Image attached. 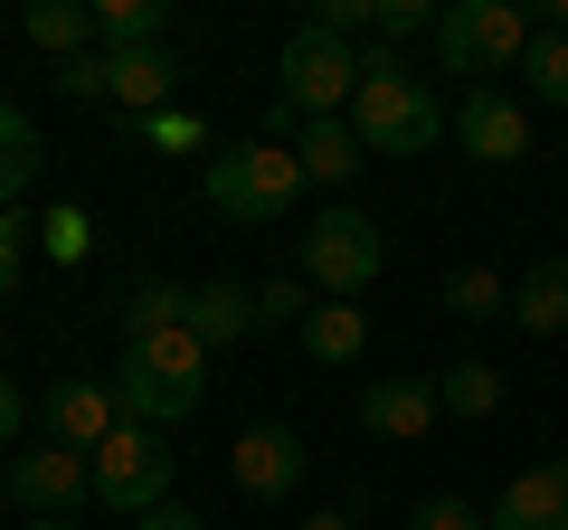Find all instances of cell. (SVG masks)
<instances>
[{"instance_id": "6da1fadb", "label": "cell", "mask_w": 568, "mask_h": 530, "mask_svg": "<svg viewBox=\"0 0 568 530\" xmlns=\"http://www.w3.org/2000/svg\"><path fill=\"white\" fill-rule=\"evenodd\" d=\"M351 133H361V152L417 162V152H436V133H446V104H436V85H426V77H407V67H398V48H361Z\"/></svg>"}, {"instance_id": "7a4b0ae2", "label": "cell", "mask_w": 568, "mask_h": 530, "mask_svg": "<svg viewBox=\"0 0 568 530\" xmlns=\"http://www.w3.org/2000/svg\"><path fill=\"white\" fill-rule=\"evenodd\" d=\"M304 162H294V152L284 143H237V152H209V171H200V200L219 208L227 227H284L294 218V200H304Z\"/></svg>"}, {"instance_id": "3957f363", "label": "cell", "mask_w": 568, "mask_h": 530, "mask_svg": "<svg viewBox=\"0 0 568 530\" xmlns=\"http://www.w3.org/2000/svg\"><path fill=\"white\" fill-rule=\"evenodd\" d=\"M530 39H540V20H530L521 0H446L436 10V58H446V77H503V67H521Z\"/></svg>"}, {"instance_id": "277c9868", "label": "cell", "mask_w": 568, "mask_h": 530, "mask_svg": "<svg viewBox=\"0 0 568 530\" xmlns=\"http://www.w3.org/2000/svg\"><path fill=\"white\" fill-rule=\"evenodd\" d=\"M379 218L369 208H323V218L304 227V246H294V275H304L323 304H351V294L379 285Z\"/></svg>"}, {"instance_id": "5b68a950", "label": "cell", "mask_w": 568, "mask_h": 530, "mask_svg": "<svg viewBox=\"0 0 568 530\" xmlns=\"http://www.w3.org/2000/svg\"><path fill=\"white\" fill-rule=\"evenodd\" d=\"M275 77H284V104H294L304 123L351 114V95H361V48H351V39H332L323 20H304L294 39H284Z\"/></svg>"}, {"instance_id": "8992f818", "label": "cell", "mask_w": 568, "mask_h": 530, "mask_svg": "<svg viewBox=\"0 0 568 530\" xmlns=\"http://www.w3.org/2000/svg\"><path fill=\"white\" fill-rule=\"evenodd\" d=\"M95 502L104 511H162L171 502V436H152V427H123V436H104L95 446Z\"/></svg>"}, {"instance_id": "52a82bcc", "label": "cell", "mask_w": 568, "mask_h": 530, "mask_svg": "<svg viewBox=\"0 0 568 530\" xmlns=\"http://www.w3.org/2000/svg\"><path fill=\"white\" fill-rule=\"evenodd\" d=\"M85 492H95V455H77V446H20L10 455V502L39 511V521H77Z\"/></svg>"}, {"instance_id": "ba28073f", "label": "cell", "mask_w": 568, "mask_h": 530, "mask_svg": "<svg viewBox=\"0 0 568 530\" xmlns=\"http://www.w3.org/2000/svg\"><path fill=\"white\" fill-rule=\"evenodd\" d=\"M227 483H237L246 502H284V492L304 483V436L284 427V417H256V427L227 446Z\"/></svg>"}, {"instance_id": "9c48e42d", "label": "cell", "mask_w": 568, "mask_h": 530, "mask_svg": "<svg viewBox=\"0 0 568 530\" xmlns=\"http://www.w3.org/2000/svg\"><path fill=\"white\" fill-rule=\"evenodd\" d=\"M455 133H465V152H474L484 171H511V162L530 152V104L503 95V85H474L465 114H455Z\"/></svg>"}, {"instance_id": "30bf717a", "label": "cell", "mask_w": 568, "mask_h": 530, "mask_svg": "<svg viewBox=\"0 0 568 530\" xmlns=\"http://www.w3.org/2000/svg\"><path fill=\"white\" fill-rule=\"evenodd\" d=\"M39 417H48V446H77V455H95L104 436H123V398H114V379H58Z\"/></svg>"}, {"instance_id": "8fae6325", "label": "cell", "mask_w": 568, "mask_h": 530, "mask_svg": "<svg viewBox=\"0 0 568 530\" xmlns=\"http://www.w3.org/2000/svg\"><path fill=\"white\" fill-rule=\"evenodd\" d=\"M484 521H493V530H568V455H549V465L511 473L503 502H493Z\"/></svg>"}, {"instance_id": "7c38bea8", "label": "cell", "mask_w": 568, "mask_h": 530, "mask_svg": "<svg viewBox=\"0 0 568 530\" xmlns=\"http://www.w3.org/2000/svg\"><path fill=\"white\" fill-rule=\"evenodd\" d=\"M436 379H369L361 388V427L379 436V446H417L426 427H436Z\"/></svg>"}, {"instance_id": "4fadbf2b", "label": "cell", "mask_w": 568, "mask_h": 530, "mask_svg": "<svg viewBox=\"0 0 568 530\" xmlns=\"http://www.w3.org/2000/svg\"><path fill=\"white\" fill-rule=\"evenodd\" d=\"M171 85H181V67H171V48H104V95L123 104V114H171Z\"/></svg>"}, {"instance_id": "5bb4252c", "label": "cell", "mask_w": 568, "mask_h": 530, "mask_svg": "<svg viewBox=\"0 0 568 530\" xmlns=\"http://www.w3.org/2000/svg\"><path fill=\"white\" fill-rule=\"evenodd\" d=\"M190 332H200V350H227V342H246L256 332V285H190V313H181Z\"/></svg>"}, {"instance_id": "9a60e30c", "label": "cell", "mask_w": 568, "mask_h": 530, "mask_svg": "<svg viewBox=\"0 0 568 530\" xmlns=\"http://www.w3.org/2000/svg\"><path fill=\"white\" fill-rule=\"evenodd\" d=\"M294 162H304V181H323V190H342V181H361V133H351V114H323V123H304L294 133Z\"/></svg>"}, {"instance_id": "2e32d148", "label": "cell", "mask_w": 568, "mask_h": 530, "mask_svg": "<svg viewBox=\"0 0 568 530\" xmlns=\"http://www.w3.org/2000/svg\"><path fill=\"white\" fill-rule=\"evenodd\" d=\"M511 323L530 332V342H549V332H568V256H540L511 285Z\"/></svg>"}, {"instance_id": "e0dca14e", "label": "cell", "mask_w": 568, "mask_h": 530, "mask_svg": "<svg viewBox=\"0 0 568 530\" xmlns=\"http://www.w3.org/2000/svg\"><path fill=\"white\" fill-rule=\"evenodd\" d=\"M294 342H304V350H313L323 369H351V360L369 350V313H361V304H313Z\"/></svg>"}, {"instance_id": "ac0fdd59", "label": "cell", "mask_w": 568, "mask_h": 530, "mask_svg": "<svg viewBox=\"0 0 568 530\" xmlns=\"http://www.w3.org/2000/svg\"><path fill=\"white\" fill-rule=\"evenodd\" d=\"M39 162H48V152H39V123H29L20 104H0V218L39 190Z\"/></svg>"}, {"instance_id": "d6986e66", "label": "cell", "mask_w": 568, "mask_h": 530, "mask_svg": "<svg viewBox=\"0 0 568 530\" xmlns=\"http://www.w3.org/2000/svg\"><path fill=\"white\" fill-rule=\"evenodd\" d=\"M20 29L48 48V58H85V48H104V39H95V0H39Z\"/></svg>"}, {"instance_id": "ffe728a7", "label": "cell", "mask_w": 568, "mask_h": 530, "mask_svg": "<svg viewBox=\"0 0 568 530\" xmlns=\"http://www.w3.org/2000/svg\"><path fill=\"white\" fill-rule=\"evenodd\" d=\"M104 48H171V0H95Z\"/></svg>"}, {"instance_id": "44dd1931", "label": "cell", "mask_w": 568, "mask_h": 530, "mask_svg": "<svg viewBox=\"0 0 568 530\" xmlns=\"http://www.w3.org/2000/svg\"><path fill=\"white\" fill-rule=\"evenodd\" d=\"M123 360L133 369H152V379H190V388H209V350H200V332H152V342H123Z\"/></svg>"}, {"instance_id": "7402d4cb", "label": "cell", "mask_w": 568, "mask_h": 530, "mask_svg": "<svg viewBox=\"0 0 568 530\" xmlns=\"http://www.w3.org/2000/svg\"><path fill=\"white\" fill-rule=\"evenodd\" d=\"M436 408L465 417V427H474V417H493V408H503V369H493V360H455V369H436Z\"/></svg>"}, {"instance_id": "603a6c76", "label": "cell", "mask_w": 568, "mask_h": 530, "mask_svg": "<svg viewBox=\"0 0 568 530\" xmlns=\"http://www.w3.org/2000/svg\"><path fill=\"white\" fill-rule=\"evenodd\" d=\"M190 285H133L123 294V342H152V332H181Z\"/></svg>"}, {"instance_id": "cb8c5ba5", "label": "cell", "mask_w": 568, "mask_h": 530, "mask_svg": "<svg viewBox=\"0 0 568 530\" xmlns=\"http://www.w3.org/2000/svg\"><path fill=\"white\" fill-rule=\"evenodd\" d=\"M446 313H465V323H493V313H511V285L493 275V265H455V275H446Z\"/></svg>"}, {"instance_id": "d4e9b609", "label": "cell", "mask_w": 568, "mask_h": 530, "mask_svg": "<svg viewBox=\"0 0 568 530\" xmlns=\"http://www.w3.org/2000/svg\"><path fill=\"white\" fill-rule=\"evenodd\" d=\"M521 85L540 104H568V29H540V39L521 48Z\"/></svg>"}, {"instance_id": "484cf974", "label": "cell", "mask_w": 568, "mask_h": 530, "mask_svg": "<svg viewBox=\"0 0 568 530\" xmlns=\"http://www.w3.org/2000/svg\"><path fill=\"white\" fill-rule=\"evenodd\" d=\"M313 304H323V294H313L304 275H275V285H256V332H304Z\"/></svg>"}, {"instance_id": "4316f807", "label": "cell", "mask_w": 568, "mask_h": 530, "mask_svg": "<svg viewBox=\"0 0 568 530\" xmlns=\"http://www.w3.org/2000/svg\"><path fill=\"white\" fill-rule=\"evenodd\" d=\"M407 530H493V521L465 502V492H426V502L407 511Z\"/></svg>"}, {"instance_id": "83f0119b", "label": "cell", "mask_w": 568, "mask_h": 530, "mask_svg": "<svg viewBox=\"0 0 568 530\" xmlns=\"http://www.w3.org/2000/svg\"><path fill=\"white\" fill-rule=\"evenodd\" d=\"M379 39H388V48L436 39V10H426V0H379Z\"/></svg>"}, {"instance_id": "f1b7e54d", "label": "cell", "mask_w": 568, "mask_h": 530, "mask_svg": "<svg viewBox=\"0 0 568 530\" xmlns=\"http://www.w3.org/2000/svg\"><path fill=\"white\" fill-rule=\"evenodd\" d=\"M313 20H323L332 39H351V48H361L369 29H379V0H323V10H313Z\"/></svg>"}, {"instance_id": "f546056e", "label": "cell", "mask_w": 568, "mask_h": 530, "mask_svg": "<svg viewBox=\"0 0 568 530\" xmlns=\"http://www.w3.org/2000/svg\"><path fill=\"white\" fill-rule=\"evenodd\" d=\"M48 85H58V95H104V48H85V58H58V77H48Z\"/></svg>"}, {"instance_id": "4dcf8cb0", "label": "cell", "mask_w": 568, "mask_h": 530, "mask_svg": "<svg viewBox=\"0 0 568 530\" xmlns=\"http://www.w3.org/2000/svg\"><path fill=\"white\" fill-rule=\"evenodd\" d=\"M39 237H48V256H58V265H77V256H85V218H77V208L39 218Z\"/></svg>"}, {"instance_id": "1f68e13d", "label": "cell", "mask_w": 568, "mask_h": 530, "mask_svg": "<svg viewBox=\"0 0 568 530\" xmlns=\"http://www.w3.org/2000/svg\"><path fill=\"white\" fill-rule=\"evenodd\" d=\"M142 133H152L162 152H190V143H200V114H181V104H171V114H142Z\"/></svg>"}, {"instance_id": "d6a6232c", "label": "cell", "mask_w": 568, "mask_h": 530, "mask_svg": "<svg viewBox=\"0 0 568 530\" xmlns=\"http://www.w3.org/2000/svg\"><path fill=\"white\" fill-rule=\"evenodd\" d=\"M20 427H29V398H20V379H10V369H0V455L20 446Z\"/></svg>"}, {"instance_id": "836d02e7", "label": "cell", "mask_w": 568, "mask_h": 530, "mask_svg": "<svg viewBox=\"0 0 568 530\" xmlns=\"http://www.w3.org/2000/svg\"><path fill=\"white\" fill-rule=\"evenodd\" d=\"M20 246H29V218H20V208H10V218H0V285L20 275Z\"/></svg>"}, {"instance_id": "e575fe53", "label": "cell", "mask_w": 568, "mask_h": 530, "mask_svg": "<svg viewBox=\"0 0 568 530\" xmlns=\"http://www.w3.org/2000/svg\"><path fill=\"white\" fill-rule=\"evenodd\" d=\"M133 530H209V521H200V511H190V502H162V511H142Z\"/></svg>"}, {"instance_id": "d590c367", "label": "cell", "mask_w": 568, "mask_h": 530, "mask_svg": "<svg viewBox=\"0 0 568 530\" xmlns=\"http://www.w3.org/2000/svg\"><path fill=\"white\" fill-rule=\"evenodd\" d=\"M304 530H361V521H351V511H313Z\"/></svg>"}, {"instance_id": "8d00e7d4", "label": "cell", "mask_w": 568, "mask_h": 530, "mask_svg": "<svg viewBox=\"0 0 568 530\" xmlns=\"http://www.w3.org/2000/svg\"><path fill=\"white\" fill-rule=\"evenodd\" d=\"M0 502H10V465H0Z\"/></svg>"}, {"instance_id": "74e56055", "label": "cell", "mask_w": 568, "mask_h": 530, "mask_svg": "<svg viewBox=\"0 0 568 530\" xmlns=\"http://www.w3.org/2000/svg\"><path fill=\"white\" fill-rule=\"evenodd\" d=\"M39 530H77V521H39Z\"/></svg>"}]
</instances>
